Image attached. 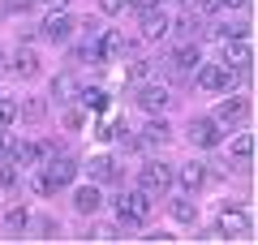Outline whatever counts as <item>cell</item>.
Here are the masks:
<instances>
[{"label": "cell", "mask_w": 258, "mask_h": 245, "mask_svg": "<svg viewBox=\"0 0 258 245\" xmlns=\"http://www.w3.org/2000/svg\"><path fill=\"white\" fill-rule=\"evenodd\" d=\"M151 211H155V202H151L147 190H129V194H120V198H116V219L125 228H142L151 219Z\"/></svg>", "instance_id": "obj_1"}, {"label": "cell", "mask_w": 258, "mask_h": 245, "mask_svg": "<svg viewBox=\"0 0 258 245\" xmlns=\"http://www.w3.org/2000/svg\"><path fill=\"white\" fill-rule=\"evenodd\" d=\"M172 181H176V172L168 163H159V159H151V163L138 168V190H147L151 198H164V194L172 190Z\"/></svg>", "instance_id": "obj_2"}, {"label": "cell", "mask_w": 258, "mask_h": 245, "mask_svg": "<svg viewBox=\"0 0 258 245\" xmlns=\"http://www.w3.org/2000/svg\"><path fill=\"white\" fill-rule=\"evenodd\" d=\"M39 35H43V39H52L56 47H60V43H69V39H74V18H69L64 9H52V13H47V22L39 26Z\"/></svg>", "instance_id": "obj_3"}, {"label": "cell", "mask_w": 258, "mask_h": 245, "mask_svg": "<svg viewBox=\"0 0 258 245\" xmlns=\"http://www.w3.org/2000/svg\"><path fill=\"white\" fill-rule=\"evenodd\" d=\"M43 172H47V181H52L56 190H60V185H69V181H74V176H78V163L69 159V155L52 151V155H47V168H43Z\"/></svg>", "instance_id": "obj_4"}, {"label": "cell", "mask_w": 258, "mask_h": 245, "mask_svg": "<svg viewBox=\"0 0 258 245\" xmlns=\"http://www.w3.org/2000/svg\"><path fill=\"white\" fill-rule=\"evenodd\" d=\"M189 142L194 146H220V120H211V116H194L189 120Z\"/></svg>", "instance_id": "obj_5"}, {"label": "cell", "mask_w": 258, "mask_h": 245, "mask_svg": "<svg viewBox=\"0 0 258 245\" xmlns=\"http://www.w3.org/2000/svg\"><path fill=\"white\" fill-rule=\"evenodd\" d=\"M95 43H99L103 60H112V56H129V52H134V39H125L120 30H99V35H95Z\"/></svg>", "instance_id": "obj_6"}, {"label": "cell", "mask_w": 258, "mask_h": 245, "mask_svg": "<svg viewBox=\"0 0 258 245\" xmlns=\"http://www.w3.org/2000/svg\"><path fill=\"white\" fill-rule=\"evenodd\" d=\"M224 65H228V69H249V65H254V52H249L245 35L241 39H224Z\"/></svg>", "instance_id": "obj_7"}, {"label": "cell", "mask_w": 258, "mask_h": 245, "mask_svg": "<svg viewBox=\"0 0 258 245\" xmlns=\"http://www.w3.org/2000/svg\"><path fill=\"white\" fill-rule=\"evenodd\" d=\"M168 103H172L168 86H142V91H138V108H142V112H151V116H155V112H164Z\"/></svg>", "instance_id": "obj_8"}, {"label": "cell", "mask_w": 258, "mask_h": 245, "mask_svg": "<svg viewBox=\"0 0 258 245\" xmlns=\"http://www.w3.org/2000/svg\"><path fill=\"white\" fill-rule=\"evenodd\" d=\"M74 207L82 211V215H95V211L103 207V194H99V181H91V185H82V190L74 194Z\"/></svg>", "instance_id": "obj_9"}, {"label": "cell", "mask_w": 258, "mask_h": 245, "mask_svg": "<svg viewBox=\"0 0 258 245\" xmlns=\"http://www.w3.org/2000/svg\"><path fill=\"white\" fill-rule=\"evenodd\" d=\"M220 232L224 236H249V215H245V211H237V207H228V211H224V215H220Z\"/></svg>", "instance_id": "obj_10"}, {"label": "cell", "mask_w": 258, "mask_h": 245, "mask_svg": "<svg viewBox=\"0 0 258 245\" xmlns=\"http://www.w3.org/2000/svg\"><path fill=\"white\" fill-rule=\"evenodd\" d=\"M168 60H172V69H198V65H203V47L198 43H181Z\"/></svg>", "instance_id": "obj_11"}, {"label": "cell", "mask_w": 258, "mask_h": 245, "mask_svg": "<svg viewBox=\"0 0 258 245\" xmlns=\"http://www.w3.org/2000/svg\"><path fill=\"white\" fill-rule=\"evenodd\" d=\"M13 73H18V78H35V73H39V56H35V47L22 43L18 52H13Z\"/></svg>", "instance_id": "obj_12"}, {"label": "cell", "mask_w": 258, "mask_h": 245, "mask_svg": "<svg viewBox=\"0 0 258 245\" xmlns=\"http://www.w3.org/2000/svg\"><path fill=\"white\" fill-rule=\"evenodd\" d=\"M176 181L185 185V190H203V181H207V163H181V172H176Z\"/></svg>", "instance_id": "obj_13"}, {"label": "cell", "mask_w": 258, "mask_h": 245, "mask_svg": "<svg viewBox=\"0 0 258 245\" xmlns=\"http://www.w3.org/2000/svg\"><path fill=\"white\" fill-rule=\"evenodd\" d=\"M168 35V18L159 9H147L142 13V39H164Z\"/></svg>", "instance_id": "obj_14"}, {"label": "cell", "mask_w": 258, "mask_h": 245, "mask_svg": "<svg viewBox=\"0 0 258 245\" xmlns=\"http://www.w3.org/2000/svg\"><path fill=\"white\" fill-rule=\"evenodd\" d=\"M86 172H91V181H120V168L108 159V155L91 159V163H86Z\"/></svg>", "instance_id": "obj_15"}, {"label": "cell", "mask_w": 258, "mask_h": 245, "mask_svg": "<svg viewBox=\"0 0 258 245\" xmlns=\"http://www.w3.org/2000/svg\"><path fill=\"white\" fill-rule=\"evenodd\" d=\"M168 30H176V35H185V39H194L198 30H203V22H198V13H176V18H168Z\"/></svg>", "instance_id": "obj_16"}, {"label": "cell", "mask_w": 258, "mask_h": 245, "mask_svg": "<svg viewBox=\"0 0 258 245\" xmlns=\"http://www.w3.org/2000/svg\"><path fill=\"white\" fill-rule=\"evenodd\" d=\"M52 99H60V103L78 99V82H74V73H56V78H52Z\"/></svg>", "instance_id": "obj_17"}, {"label": "cell", "mask_w": 258, "mask_h": 245, "mask_svg": "<svg viewBox=\"0 0 258 245\" xmlns=\"http://www.w3.org/2000/svg\"><path fill=\"white\" fill-rule=\"evenodd\" d=\"M168 138H172V129H168V120H151V125L142 129V138H138V142H147V146H164Z\"/></svg>", "instance_id": "obj_18"}, {"label": "cell", "mask_w": 258, "mask_h": 245, "mask_svg": "<svg viewBox=\"0 0 258 245\" xmlns=\"http://www.w3.org/2000/svg\"><path fill=\"white\" fill-rule=\"evenodd\" d=\"M39 159H43V155H39V146H35V142H18V146H13V163H18V168H26V172L35 168Z\"/></svg>", "instance_id": "obj_19"}, {"label": "cell", "mask_w": 258, "mask_h": 245, "mask_svg": "<svg viewBox=\"0 0 258 245\" xmlns=\"http://www.w3.org/2000/svg\"><path fill=\"white\" fill-rule=\"evenodd\" d=\"M78 103H82L86 112H103V108H108V91H99V86H91V91H78Z\"/></svg>", "instance_id": "obj_20"}, {"label": "cell", "mask_w": 258, "mask_h": 245, "mask_svg": "<svg viewBox=\"0 0 258 245\" xmlns=\"http://www.w3.org/2000/svg\"><path fill=\"white\" fill-rule=\"evenodd\" d=\"M245 116V99H220V108H215V120H241Z\"/></svg>", "instance_id": "obj_21"}, {"label": "cell", "mask_w": 258, "mask_h": 245, "mask_svg": "<svg viewBox=\"0 0 258 245\" xmlns=\"http://www.w3.org/2000/svg\"><path fill=\"white\" fill-rule=\"evenodd\" d=\"M172 219L176 224H194V219H198V207H194L189 198H172Z\"/></svg>", "instance_id": "obj_22"}, {"label": "cell", "mask_w": 258, "mask_h": 245, "mask_svg": "<svg viewBox=\"0 0 258 245\" xmlns=\"http://www.w3.org/2000/svg\"><path fill=\"white\" fill-rule=\"evenodd\" d=\"M18 116L22 120H43L47 116V103L43 99H26V103H18Z\"/></svg>", "instance_id": "obj_23"}, {"label": "cell", "mask_w": 258, "mask_h": 245, "mask_svg": "<svg viewBox=\"0 0 258 245\" xmlns=\"http://www.w3.org/2000/svg\"><path fill=\"white\" fill-rule=\"evenodd\" d=\"M5 224H9L13 232H22V228H30V211H26V207H9V215H5Z\"/></svg>", "instance_id": "obj_24"}, {"label": "cell", "mask_w": 258, "mask_h": 245, "mask_svg": "<svg viewBox=\"0 0 258 245\" xmlns=\"http://www.w3.org/2000/svg\"><path fill=\"white\" fill-rule=\"evenodd\" d=\"M155 78V60H134L129 65V82H147Z\"/></svg>", "instance_id": "obj_25"}, {"label": "cell", "mask_w": 258, "mask_h": 245, "mask_svg": "<svg viewBox=\"0 0 258 245\" xmlns=\"http://www.w3.org/2000/svg\"><path fill=\"white\" fill-rule=\"evenodd\" d=\"M232 155H237V159H249V155H254V138L237 134V138H232Z\"/></svg>", "instance_id": "obj_26"}, {"label": "cell", "mask_w": 258, "mask_h": 245, "mask_svg": "<svg viewBox=\"0 0 258 245\" xmlns=\"http://www.w3.org/2000/svg\"><path fill=\"white\" fill-rule=\"evenodd\" d=\"M95 236H99V241H120V228H116V224H103V228H91V232H86V241H95Z\"/></svg>", "instance_id": "obj_27"}, {"label": "cell", "mask_w": 258, "mask_h": 245, "mask_svg": "<svg viewBox=\"0 0 258 245\" xmlns=\"http://www.w3.org/2000/svg\"><path fill=\"white\" fill-rule=\"evenodd\" d=\"M30 190H35L39 198H47V194H56V185L47 181V172H35V176H30Z\"/></svg>", "instance_id": "obj_28"}, {"label": "cell", "mask_w": 258, "mask_h": 245, "mask_svg": "<svg viewBox=\"0 0 258 245\" xmlns=\"http://www.w3.org/2000/svg\"><path fill=\"white\" fill-rule=\"evenodd\" d=\"M18 185V163H0V190H13Z\"/></svg>", "instance_id": "obj_29"}, {"label": "cell", "mask_w": 258, "mask_h": 245, "mask_svg": "<svg viewBox=\"0 0 258 245\" xmlns=\"http://www.w3.org/2000/svg\"><path fill=\"white\" fill-rule=\"evenodd\" d=\"M220 9V0H189V13H198V18H203V13H215Z\"/></svg>", "instance_id": "obj_30"}, {"label": "cell", "mask_w": 258, "mask_h": 245, "mask_svg": "<svg viewBox=\"0 0 258 245\" xmlns=\"http://www.w3.org/2000/svg\"><path fill=\"white\" fill-rule=\"evenodd\" d=\"M35 0H5V13H30Z\"/></svg>", "instance_id": "obj_31"}, {"label": "cell", "mask_w": 258, "mask_h": 245, "mask_svg": "<svg viewBox=\"0 0 258 245\" xmlns=\"http://www.w3.org/2000/svg\"><path fill=\"white\" fill-rule=\"evenodd\" d=\"M125 5H129V0H99L103 13H125Z\"/></svg>", "instance_id": "obj_32"}, {"label": "cell", "mask_w": 258, "mask_h": 245, "mask_svg": "<svg viewBox=\"0 0 258 245\" xmlns=\"http://www.w3.org/2000/svg\"><path fill=\"white\" fill-rule=\"evenodd\" d=\"M13 116H18V103H13V99H0V120H13Z\"/></svg>", "instance_id": "obj_33"}, {"label": "cell", "mask_w": 258, "mask_h": 245, "mask_svg": "<svg viewBox=\"0 0 258 245\" xmlns=\"http://www.w3.org/2000/svg\"><path fill=\"white\" fill-rule=\"evenodd\" d=\"M82 112H78V108H69V112H64V125H69V129H82Z\"/></svg>", "instance_id": "obj_34"}, {"label": "cell", "mask_w": 258, "mask_h": 245, "mask_svg": "<svg viewBox=\"0 0 258 245\" xmlns=\"http://www.w3.org/2000/svg\"><path fill=\"white\" fill-rule=\"evenodd\" d=\"M249 0H220V9H245Z\"/></svg>", "instance_id": "obj_35"}, {"label": "cell", "mask_w": 258, "mask_h": 245, "mask_svg": "<svg viewBox=\"0 0 258 245\" xmlns=\"http://www.w3.org/2000/svg\"><path fill=\"white\" fill-rule=\"evenodd\" d=\"M134 5H138L142 13H147V9H159V0H134Z\"/></svg>", "instance_id": "obj_36"}, {"label": "cell", "mask_w": 258, "mask_h": 245, "mask_svg": "<svg viewBox=\"0 0 258 245\" xmlns=\"http://www.w3.org/2000/svg\"><path fill=\"white\" fill-rule=\"evenodd\" d=\"M47 9H64V5H69V0H43Z\"/></svg>", "instance_id": "obj_37"}, {"label": "cell", "mask_w": 258, "mask_h": 245, "mask_svg": "<svg viewBox=\"0 0 258 245\" xmlns=\"http://www.w3.org/2000/svg\"><path fill=\"white\" fill-rule=\"evenodd\" d=\"M0 146H5V129H0Z\"/></svg>", "instance_id": "obj_38"}, {"label": "cell", "mask_w": 258, "mask_h": 245, "mask_svg": "<svg viewBox=\"0 0 258 245\" xmlns=\"http://www.w3.org/2000/svg\"><path fill=\"white\" fill-rule=\"evenodd\" d=\"M0 60H5V52H0Z\"/></svg>", "instance_id": "obj_39"}]
</instances>
